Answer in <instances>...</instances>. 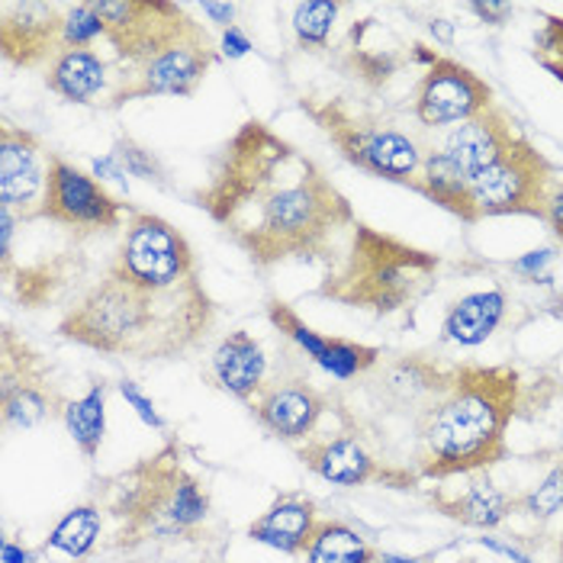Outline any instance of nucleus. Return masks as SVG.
Masks as SVG:
<instances>
[{
  "label": "nucleus",
  "mask_w": 563,
  "mask_h": 563,
  "mask_svg": "<svg viewBox=\"0 0 563 563\" xmlns=\"http://www.w3.org/2000/svg\"><path fill=\"white\" fill-rule=\"evenodd\" d=\"M194 200L255 267L329 264L357 222L332 177L261 120L242 123L222 145Z\"/></svg>",
  "instance_id": "1"
},
{
  "label": "nucleus",
  "mask_w": 563,
  "mask_h": 563,
  "mask_svg": "<svg viewBox=\"0 0 563 563\" xmlns=\"http://www.w3.org/2000/svg\"><path fill=\"white\" fill-rule=\"evenodd\" d=\"M213 325L217 303L200 274L168 290H152L103 271V277L65 312L58 335L110 357L174 361L203 345Z\"/></svg>",
  "instance_id": "2"
},
{
  "label": "nucleus",
  "mask_w": 563,
  "mask_h": 563,
  "mask_svg": "<svg viewBox=\"0 0 563 563\" xmlns=\"http://www.w3.org/2000/svg\"><path fill=\"white\" fill-rule=\"evenodd\" d=\"M521 377L509 364H454L444 396L416 432L419 479L471 477L509 457L519 419Z\"/></svg>",
  "instance_id": "3"
},
{
  "label": "nucleus",
  "mask_w": 563,
  "mask_h": 563,
  "mask_svg": "<svg viewBox=\"0 0 563 563\" xmlns=\"http://www.w3.org/2000/svg\"><path fill=\"white\" fill-rule=\"evenodd\" d=\"M107 509L120 525L113 548L132 551L145 541L197 538V528L210 516V489L184 467L180 444L168 441L117 477Z\"/></svg>",
  "instance_id": "4"
},
{
  "label": "nucleus",
  "mask_w": 563,
  "mask_h": 563,
  "mask_svg": "<svg viewBox=\"0 0 563 563\" xmlns=\"http://www.w3.org/2000/svg\"><path fill=\"white\" fill-rule=\"evenodd\" d=\"M438 277V258L412 249L387 232L354 222L339 255L325 264L316 287L322 300L367 309L374 316H393L412 306Z\"/></svg>",
  "instance_id": "5"
},
{
  "label": "nucleus",
  "mask_w": 563,
  "mask_h": 563,
  "mask_svg": "<svg viewBox=\"0 0 563 563\" xmlns=\"http://www.w3.org/2000/svg\"><path fill=\"white\" fill-rule=\"evenodd\" d=\"M300 110L325 132V139L339 148L347 165L409 187L422 172L426 152L409 132L396 130L377 113L354 110L345 97H300Z\"/></svg>",
  "instance_id": "6"
},
{
  "label": "nucleus",
  "mask_w": 563,
  "mask_h": 563,
  "mask_svg": "<svg viewBox=\"0 0 563 563\" xmlns=\"http://www.w3.org/2000/svg\"><path fill=\"white\" fill-rule=\"evenodd\" d=\"M93 7L107 30L103 40L113 45L126 71L142 68L177 45L213 40L203 23L172 0H93Z\"/></svg>",
  "instance_id": "7"
},
{
  "label": "nucleus",
  "mask_w": 563,
  "mask_h": 563,
  "mask_svg": "<svg viewBox=\"0 0 563 563\" xmlns=\"http://www.w3.org/2000/svg\"><path fill=\"white\" fill-rule=\"evenodd\" d=\"M558 187V172L519 132L509 148L471 177V203L477 219L486 217H548V200Z\"/></svg>",
  "instance_id": "8"
},
{
  "label": "nucleus",
  "mask_w": 563,
  "mask_h": 563,
  "mask_svg": "<svg viewBox=\"0 0 563 563\" xmlns=\"http://www.w3.org/2000/svg\"><path fill=\"white\" fill-rule=\"evenodd\" d=\"M117 277L132 280L139 287L168 290L190 277H197V258L184 232L155 213H130L126 232L107 264Z\"/></svg>",
  "instance_id": "9"
},
{
  "label": "nucleus",
  "mask_w": 563,
  "mask_h": 563,
  "mask_svg": "<svg viewBox=\"0 0 563 563\" xmlns=\"http://www.w3.org/2000/svg\"><path fill=\"white\" fill-rule=\"evenodd\" d=\"M68 399L52 380V367L10 325L0 335V416L7 429H36L62 419Z\"/></svg>",
  "instance_id": "10"
},
{
  "label": "nucleus",
  "mask_w": 563,
  "mask_h": 563,
  "mask_svg": "<svg viewBox=\"0 0 563 563\" xmlns=\"http://www.w3.org/2000/svg\"><path fill=\"white\" fill-rule=\"evenodd\" d=\"M126 213L135 210L130 203L117 200L93 174H85L62 155L48 152L40 219H48L52 225L71 229L78 235H100V232H117Z\"/></svg>",
  "instance_id": "11"
},
{
  "label": "nucleus",
  "mask_w": 563,
  "mask_h": 563,
  "mask_svg": "<svg viewBox=\"0 0 563 563\" xmlns=\"http://www.w3.org/2000/svg\"><path fill=\"white\" fill-rule=\"evenodd\" d=\"M249 406L264 432L290 444L309 441L319 429L322 416L332 409L329 396L319 390L300 367H284L274 377H267Z\"/></svg>",
  "instance_id": "12"
},
{
  "label": "nucleus",
  "mask_w": 563,
  "mask_h": 563,
  "mask_svg": "<svg viewBox=\"0 0 563 563\" xmlns=\"http://www.w3.org/2000/svg\"><path fill=\"white\" fill-rule=\"evenodd\" d=\"M489 107H496L493 87L474 68L441 55L419 81L412 113L426 130H441V126H461L486 113Z\"/></svg>",
  "instance_id": "13"
},
{
  "label": "nucleus",
  "mask_w": 563,
  "mask_h": 563,
  "mask_svg": "<svg viewBox=\"0 0 563 563\" xmlns=\"http://www.w3.org/2000/svg\"><path fill=\"white\" fill-rule=\"evenodd\" d=\"M219 58H222L219 45L213 40H200V43L177 45L172 52L145 62L142 68H132V71L123 68L120 85L107 107L117 110L142 97H194Z\"/></svg>",
  "instance_id": "14"
},
{
  "label": "nucleus",
  "mask_w": 563,
  "mask_h": 563,
  "mask_svg": "<svg viewBox=\"0 0 563 563\" xmlns=\"http://www.w3.org/2000/svg\"><path fill=\"white\" fill-rule=\"evenodd\" d=\"M297 457L303 461L306 471L322 477L332 486H367V483H384V486H412L419 474L399 471L393 464H384L371 454V448L351 432L339 434H312L297 448Z\"/></svg>",
  "instance_id": "15"
},
{
  "label": "nucleus",
  "mask_w": 563,
  "mask_h": 563,
  "mask_svg": "<svg viewBox=\"0 0 563 563\" xmlns=\"http://www.w3.org/2000/svg\"><path fill=\"white\" fill-rule=\"evenodd\" d=\"M48 152L36 132L3 123L0 126V207L20 222L40 219L45 197Z\"/></svg>",
  "instance_id": "16"
},
{
  "label": "nucleus",
  "mask_w": 563,
  "mask_h": 563,
  "mask_svg": "<svg viewBox=\"0 0 563 563\" xmlns=\"http://www.w3.org/2000/svg\"><path fill=\"white\" fill-rule=\"evenodd\" d=\"M65 16L58 3H7L0 13V55L13 68L52 65L65 52Z\"/></svg>",
  "instance_id": "17"
},
{
  "label": "nucleus",
  "mask_w": 563,
  "mask_h": 563,
  "mask_svg": "<svg viewBox=\"0 0 563 563\" xmlns=\"http://www.w3.org/2000/svg\"><path fill=\"white\" fill-rule=\"evenodd\" d=\"M516 135H519L516 120L503 107H489L486 113H479L474 120H467V123H461V126L448 132L444 145L438 152L471 180L486 165H493L509 148V142Z\"/></svg>",
  "instance_id": "18"
},
{
  "label": "nucleus",
  "mask_w": 563,
  "mask_h": 563,
  "mask_svg": "<svg viewBox=\"0 0 563 563\" xmlns=\"http://www.w3.org/2000/svg\"><path fill=\"white\" fill-rule=\"evenodd\" d=\"M319 525V509L303 493H280L258 519L249 525V538L255 544L274 548L280 554H306L312 531Z\"/></svg>",
  "instance_id": "19"
},
{
  "label": "nucleus",
  "mask_w": 563,
  "mask_h": 563,
  "mask_svg": "<svg viewBox=\"0 0 563 563\" xmlns=\"http://www.w3.org/2000/svg\"><path fill=\"white\" fill-rule=\"evenodd\" d=\"M210 371H213V380L229 396L252 402L267 380V354L255 335H249L245 329H235L217 345Z\"/></svg>",
  "instance_id": "20"
},
{
  "label": "nucleus",
  "mask_w": 563,
  "mask_h": 563,
  "mask_svg": "<svg viewBox=\"0 0 563 563\" xmlns=\"http://www.w3.org/2000/svg\"><path fill=\"white\" fill-rule=\"evenodd\" d=\"M45 85L52 93L65 97L68 103H100L97 97L107 93V103L113 97V75L107 58H100L93 48H65L45 71Z\"/></svg>",
  "instance_id": "21"
},
{
  "label": "nucleus",
  "mask_w": 563,
  "mask_h": 563,
  "mask_svg": "<svg viewBox=\"0 0 563 563\" xmlns=\"http://www.w3.org/2000/svg\"><path fill=\"white\" fill-rule=\"evenodd\" d=\"M432 506L441 516L461 521L467 528L489 531V528H499L509 516L519 512V496L499 489L489 477H477L464 493H457V496L434 493Z\"/></svg>",
  "instance_id": "22"
},
{
  "label": "nucleus",
  "mask_w": 563,
  "mask_h": 563,
  "mask_svg": "<svg viewBox=\"0 0 563 563\" xmlns=\"http://www.w3.org/2000/svg\"><path fill=\"white\" fill-rule=\"evenodd\" d=\"M506 316V294L503 290H479L467 294L448 309L444 316V339L457 345H483Z\"/></svg>",
  "instance_id": "23"
},
{
  "label": "nucleus",
  "mask_w": 563,
  "mask_h": 563,
  "mask_svg": "<svg viewBox=\"0 0 563 563\" xmlns=\"http://www.w3.org/2000/svg\"><path fill=\"white\" fill-rule=\"evenodd\" d=\"M412 187L429 197L432 203L444 207L448 213L461 217L464 222H479L474 213V203H471V180L457 172L441 152H429L426 162H422V172L412 180Z\"/></svg>",
  "instance_id": "24"
},
{
  "label": "nucleus",
  "mask_w": 563,
  "mask_h": 563,
  "mask_svg": "<svg viewBox=\"0 0 563 563\" xmlns=\"http://www.w3.org/2000/svg\"><path fill=\"white\" fill-rule=\"evenodd\" d=\"M306 563H377L380 554L347 521L319 519L306 548Z\"/></svg>",
  "instance_id": "25"
},
{
  "label": "nucleus",
  "mask_w": 563,
  "mask_h": 563,
  "mask_svg": "<svg viewBox=\"0 0 563 563\" xmlns=\"http://www.w3.org/2000/svg\"><path fill=\"white\" fill-rule=\"evenodd\" d=\"M62 422L71 434V441L78 444V451L87 461H93L100 454L103 432H107V384L93 380V387L81 399H68Z\"/></svg>",
  "instance_id": "26"
},
{
  "label": "nucleus",
  "mask_w": 563,
  "mask_h": 563,
  "mask_svg": "<svg viewBox=\"0 0 563 563\" xmlns=\"http://www.w3.org/2000/svg\"><path fill=\"white\" fill-rule=\"evenodd\" d=\"M100 531H103L100 506L97 503H81V506L68 509L65 519L48 531L45 551H55V554H65V558L78 561V558H87L97 548Z\"/></svg>",
  "instance_id": "27"
},
{
  "label": "nucleus",
  "mask_w": 563,
  "mask_h": 563,
  "mask_svg": "<svg viewBox=\"0 0 563 563\" xmlns=\"http://www.w3.org/2000/svg\"><path fill=\"white\" fill-rule=\"evenodd\" d=\"M267 319H271V325H274L280 335H287V339L300 347L306 357H312V361H316L322 371L329 367V357H332V342H335V339H325V335L312 332L303 319L294 312V306L284 303V300H267Z\"/></svg>",
  "instance_id": "28"
},
{
  "label": "nucleus",
  "mask_w": 563,
  "mask_h": 563,
  "mask_svg": "<svg viewBox=\"0 0 563 563\" xmlns=\"http://www.w3.org/2000/svg\"><path fill=\"white\" fill-rule=\"evenodd\" d=\"M339 3H325V0H309L294 7V33L300 48H325L332 26L339 20Z\"/></svg>",
  "instance_id": "29"
},
{
  "label": "nucleus",
  "mask_w": 563,
  "mask_h": 563,
  "mask_svg": "<svg viewBox=\"0 0 563 563\" xmlns=\"http://www.w3.org/2000/svg\"><path fill=\"white\" fill-rule=\"evenodd\" d=\"M563 509V461L541 479V486H534L531 493H521L519 496V512L521 516H531L538 521L554 519Z\"/></svg>",
  "instance_id": "30"
},
{
  "label": "nucleus",
  "mask_w": 563,
  "mask_h": 563,
  "mask_svg": "<svg viewBox=\"0 0 563 563\" xmlns=\"http://www.w3.org/2000/svg\"><path fill=\"white\" fill-rule=\"evenodd\" d=\"M345 65L354 71V78H361L364 85L380 87L384 81H390L399 62L393 58L390 52H371V48H361V45H347Z\"/></svg>",
  "instance_id": "31"
},
{
  "label": "nucleus",
  "mask_w": 563,
  "mask_h": 563,
  "mask_svg": "<svg viewBox=\"0 0 563 563\" xmlns=\"http://www.w3.org/2000/svg\"><path fill=\"white\" fill-rule=\"evenodd\" d=\"M120 165H123V172L130 174V177H142V180H155V184H165V168L158 165V158L148 152V148H142L135 139H117V145H113V152H110Z\"/></svg>",
  "instance_id": "32"
},
{
  "label": "nucleus",
  "mask_w": 563,
  "mask_h": 563,
  "mask_svg": "<svg viewBox=\"0 0 563 563\" xmlns=\"http://www.w3.org/2000/svg\"><path fill=\"white\" fill-rule=\"evenodd\" d=\"M97 36H107L97 7L93 3L68 7V16H65V48H90V43Z\"/></svg>",
  "instance_id": "33"
},
{
  "label": "nucleus",
  "mask_w": 563,
  "mask_h": 563,
  "mask_svg": "<svg viewBox=\"0 0 563 563\" xmlns=\"http://www.w3.org/2000/svg\"><path fill=\"white\" fill-rule=\"evenodd\" d=\"M120 393H123V399L130 402L132 409H135V416H139V419H142L145 426H152V429H158V432L165 429V419L158 416L155 402H152V399H148L145 393L139 390V387H135L132 380H120Z\"/></svg>",
  "instance_id": "34"
},
{
  "label": "nucleus",
  "mask_w": 563,
  "mask_h": 563,
  "mask_svg": "<svg viewBox=\"0 0 563 563\" xmlns=\"http://www.w3.org/2000/svg\"><path fill=\"white\" fill-rule=\"evenodd\" d=\"M534 55L538 58H558L563 62V20L561 16H548V26L538 33L534 40Z\"/></svg>",
  "instance_id": "35"
},
{
  "label": "nucleus",
  "mask_w": 563,
  "mask_h": 563,
  "mask_svg": "<svg viewBox=\"0 0 563 563\" xmlns=\"http://www.w3.org/2000/svg\"><path fill=\"white\" fill-rule=\"evenodd\" d=\"M219 48H222V55H225V58H242V55H249V52H252V40H249L239 26H229V30L222 33V43H219Z\"/></svg>",
  "instance_id": "36"
},
{
  "label": "nucleus",
  "mask_w": 563,
  "mask_h": 563,
  "mask_svg": "<svg viewBox=\"0 0 563 563\" xmlns=\"http://www.w3.org/2000/svg\"><path fill=\"white\" fill-rule=\"evenodd\" d=\"M554 261V252L551 249H541V252H528L525 258H519L512 267L525 274V277H531V280H538V274H541V267H548Z\"/></svg>",
  "instance_id": "37"
},
{
  "label": "nucleus",
  "mask_w": 563,
  "mask_h": 563,
  "mask_svg": "<svg viewBox=\"0 0 563 563\" xmlns=\"http://www.w3.org/2000/svg\"><path fill=\"white\" fill-rule=\"evenodd\" d=\"M544 222L551 225L554 239L563 245V184L554 187V194H551V200H548V217H544Z\"/></svg>",
  "instance_id": "38"
},
{
  "label": "nucleus",
  "mask_w": 563,
  "mask_h": 563,
  "mask_svg": "<svg viewBox=\"0 0 563 563\" xmlns=\"http://www.w3.org/2000/svg\"><path fill=\"white\" fill-rule=\"evenodd\" d=\"M471 10L477 13L479 20L493 23V26H506V20L512 16L509 3H471Z\"/></svg>",
  "instance_id": "39"
},
{
  "label": "nucleus",
  "mask_w": 563,
  "mask_h": 563,
  "mask_svg": "<svg viewBox=\"0 0 563 563\" xmlns=\"http://www.w3.org/2000/svg\"><path fill=\"white\" fill-rule=\"evenodd\" d=\"M93 177H113V180H120V184L126 187V172H123V165H120L113 155L93 162Z\"/></svg>",
  "instance_id": "40"
},
{
  "label": "nucleus",
  "mask_w": 563,
  "mask_h": 563,
  "mask_svg": "<svg viewBox=\"0 0 563 563\" xmlns=\"http://www.w3.org/2000/svg\"><path fill=\"white\" fill-rule=\"evenodd\" d=\"M203 13H207L213 23L229 30V23H232V16H235V3H203Z\"/></svg>",
  "instance_id": "41"
},
{
  "label": "nucleus",
  "mask_w": 563,
  "mask_h": 563,
  "mask_svg": "<svg viewBox=\"0 0 563 563\" xmlns=\"http://www.w3.org/2000/svg\"><path fill=\"white\" fill-rule=\"evenodd\" d=\"M3 563H36V554L16 548L13 541H3Z\"/></svg>",
  "instance_id": "42"
},
{
  "label": "nucleus",
  "mask_w": 563,
  "mask_h": 563,
  "mask_svg": "<svg viewBox=\"0 0 563 563\" xmlns=\"http://www.w3.org/2000/svg\"><path fill=\"white\" fill-rule=\"evenodd\" d=\"M432 33L441 43H451V40H454V30H451L448 20H432Z\"/></svg>",
  "instance_id": "43"
},
{
  "label": "nucleus",
  "mask_w": 563,
  "mask_h": 563,
  "mask_svg": "<svg viewBox=\"0 0 563 563\" xmlns=\"http://www.w3.org/2000/svg\"><path fill=\"white\" fill-rule=\"evenodd\" d=\"M538 62H541V68H544V71H551V75H554V78L563 85V62H558V58H538Z\"/></svg>",
  "instance_id": "44"
},
{
  "label": "nucleus",
  "mask_w": 563,
  "mask_h": 563,
  "mask_svg": "<svg viewBox=\"0 0 563 563\" xmlns=\"http://www.w3.org/2000/svg\"><path fill=\"white\" fill-rule=\"evenodd\" d=\"M377 563H406V561H396V558H380Z\"/></svg>",
  "instance_id": "45"
},
{
  "label": "nucleus",
  "mask_w": 563,
  "mask_h": 563,
  "mask_svg": "<svg viewBox=\"0 0 563 563\" xmlns=\"http://www.w3.org/2000/svg\"><path fill=\"white\" fill-rule=\"evenodd\" d=\"M558 558L563 561V534H561V541H558Z\"/></svg>",
  "instance_id": "46"
}]
</instances>
